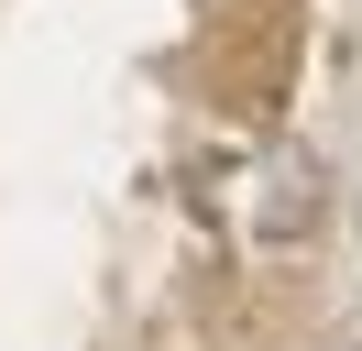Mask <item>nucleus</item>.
<instances>
[{"instance_id":"1","label":"nucleus","mask_w":362,"mask_h":351,"mask_svg":"<svg viewBox=\"0 0 362 351\" xmlns=\"http://www.w3.org/2000/svg\"><path fill=\"white\" fill-rule=\"evenodd\" d=\"M318 219H329V165L308 143H274L252 165V241H308Z\"/></svg>"},{"instance_id":"2","label":"nucleus","mask_w":362,"mask_h":351,"mask_svg":"<svg viewBox=\"0 0 362 351\" xmlns=\"http://www.w3.org/2000/svg\"><path fill=\"white\" fill-rule=\"evenodd\" d=\"M329 351H362V329H340V340H329Z\"/></svg>"},{"instance_id":"3","label":"nucleus","mask_w":362,"mask_h":351,"mask_svg":"<svg viewBox=\"0 0 362 351\" xmlns=\"http://www.w3.org/2000/svg\"><path fill=\"white\" fill-rule=\"evenodd\" d=\"M351 231H362V209H351Z\"/></svg>"}]
</instances>
